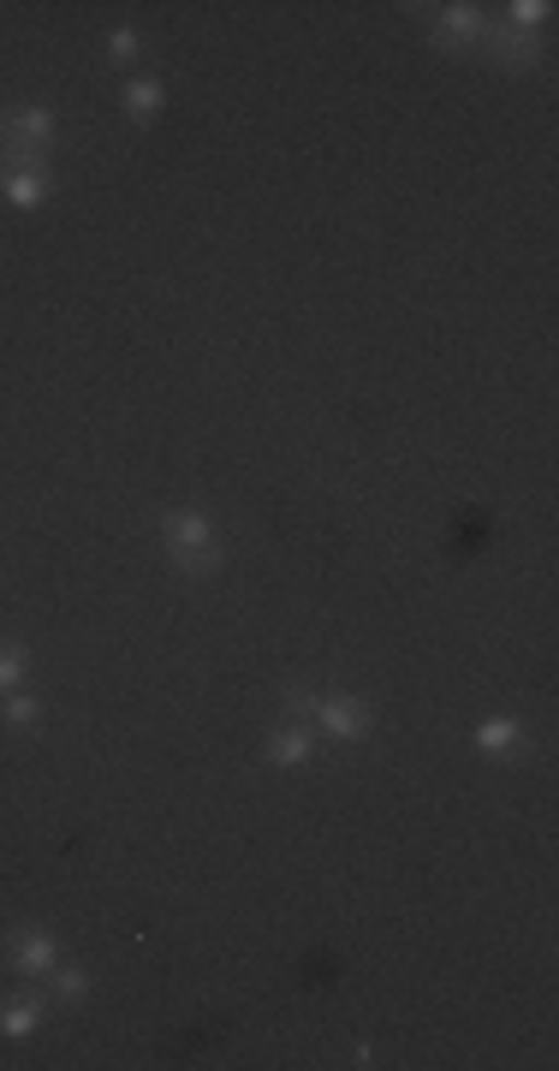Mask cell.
Wrapping results in <instances>:
<instances>
[{
  "mask_svg": "<svg viewBox=\"0 0 559 1071\" xmlns=\"http://www.w3.org/2000/svg\"><path fill=\"white\" fill-rule=\"evenodd\" d=\"M310 756V732L298 726V721H286V726H275V738H268V762H304Z\"/></svg>",
  "mask_w": 559,
  "mask_h": 1071,
  "instance_id": "7",
  "label": "cell"
},
{
  "mask_svg": "<svg viewBox=\"0 0 559 1071\" xmlns=\"http://www.w3.org/2000/svg\"><path fill=\"white\" fill-rule=\"evenodd\" d=\"M126 114L138 119V126H143V119H155V114H161V84H155V78H138V84L126 90Z\"/></svg>",
  "mask_w": 559,
  "mask_h": 1071,
  "instance_id": "10",
  "label": "cell"
},
{
  "mask_svg": "<svg viewBox=\"0 0 559 1071\" xmlns=\"http://www.w3.org/2000/svg\"><path fill=\"white\" fill-rule=\"evenodd\" d=\"M43 197H48V173L24 167V173H12V179H7V202H19V209H36Z\"/></svg>",
  "mask_w": 559,
  "mask_h": 1071,
  "instance_id": "9",
  "label": "cell"
},
{
  "mask_svg": "<svg viewBox=\"0 0 559 1071\" xmlns=\"http://www.w3.org/2000/svg\"><path fill=\"white\" fill-rule=\"evenodd\" d=\"M54 988H60V1000H84L90 976L84 970H60V976H54Z\"/></svg>",
  "mask_w": 559,
  "mask_h": 1071,
  "instance_id": "15",
  "label": "cell"
},
{
  "mask_svg": "<svg viewBox=\"0 0 559 1071\" xmlns=\"http://www.w3.org/2000/svg\"><path fill=\"white\" fill-rule=\"evenodd\" d=\"M7 721H12V726H31V721H36V697H12V702H7Z\"/></svg>",
  "mask_w": 559,
  "mask_h": 1071,
  "instance_id": "17",
  "label": "cell"
},
{
  "mask_svg": "<svg viewBox=\"0 0 559 1071\" xmlns=\"http://www.w3.org/2000/svg\"><path fill=\"white\" fill-rule=\"evenodd\" d=\"M488 24H482V12L476 7H441V24H434V36L441 43H476Z\"/></svg>",
  "mask_w": 559,
  "mask_h": 1071,
  "instance_id": "6",
  "label": "cell"
},
{
  "mask_svg": "<svg viewBox=\"0 0 559 1071\" xmlns=\"http://www.w3.org/2000/svg\"><path fill=\"white\" fill-rule=\"evenodd\" d=\"M548 12H554L548 0H517V7H512V24H517V31H536V24L548 19Z\"/></svg>",
  "mask_w": 559,
  "mask_h": 1071,
  "instance_id": "13",
  "label": "cell"
},
{
  "mask_svg": "<svg viewBox=\"0 0 559 1071\" xmlns=\"http://www.w3.org/2000/svg\"><path fill=\"white\" fill-rule=\"evenodd\" d=\"M316 721L334 732V738H363V732H370V709H363L358 697H327V702H316Z\"/></svg>",
  "mask_w": 559,
  "mask_h": 1071,
  "instance_id": "3",
  "label": "cell"
},
{
  "mask_svg": "<svg viewBox=\"0 0 559 1071\" xmlns=\"http://www.w3.org/2000/svg\"><path fill=\"white\" fill-rule=\"evenodd\" d=\"M107 54H114V60H131V54H138V31H114L107 36Z\"/></svg>",
  "mask_w": 559,
  "mask_h": 1071,
  "instance_id": "16",
  "label": "cell"
},
{
  "mask_svg": "<svg viewBox=\"0 0 559 1071\" xmlns=\"http://www.w3.org/2000/svg\"><path fill=\"white\" fill-rule=\"evenodd\" d=\"M54 138V114L48 107H12V114H0V155L12 161H36Z\"/></svg>",
  "mask_w": 559,
  "mask_h": 1071,
  "instance_id": "2",
  "label": "cell"
},
{
  "mask_svg": "<svg viewBox=\"0 0 559 1071\" xmlns=\"http://www.w3.org/2000/svg\"><path fill=\"white\" fill-rule=\"evenodd\" d=\"M476 744H482L488 756H500V750H512V744H524V726H517V721H488V726H476Z\"/></svg>",
  "mask_w": 559,
  "mask_h": 1071,
  "instance_id": "11",
  "label": "cell"
},
{
  "mask_svg": "<svg viewBox=\"0 0 559 1071\" xmlns=\"http://www.w3.org/2000/svg\"><path fill=\"white\" fill-rule=\"evenodd\" d=\"M36 1018H43V1000H36V994L7 1000V1006H0V1036H31Z\"/></svg>",
  "mask_w": 559,
  "mask_h": 1071,
  "instance_id": "8",
  "label": "cell"
},
{
  "mask_svg": "<svg viewBox=\"0 0 559 1071\" xmlns=\"http://www.w3.org/2000/svg\"><path fill=\"white\" fill-rule=\"evenodd\" d=\"M54 958H60V953H54V941L43 929H19V934H12V965H19L24 976H48Z\"/></svg>",
  "mask_w": 559,
  "mask_h": 1071,
  "instance_id": "4",
  "label": "cell"
},
{
  "mask_svg": "<svg viewBox=\"0 0 559 1071\" xmlns=\"http://www.w3.org/2000/svg\"><path fill=\"white\" fill-rule=\"evenodd\" d=\"M482 36H488V43H494V54H500V60H506V66H536V60H541L536 36H529V31H517V24H506V31H482Z\"/></svg>",
  "mask_w": 559,
  "mask_h": 1071,
  "instance_id": "5",
  "label": "cell"
},
{
  "mask_svg": "<svg viewBox=\"0 0 559 1071\" xmlns=\"http://www.w3.org/2000/svg\"><path fill=\"white\" fill-rule=\"evenodd\" d=\"M161 531H167V548H173V560H179L185 566V572H214V566H221V542H214V531H209V519H202V512H167V524H161Z\"/></svg>",
  "mask_w": 559,
  "mask_h": 1071,
  "instance_id": "1",
  "label": "cell"
},
{
  "mask_svg": "<svg viewBox=\"0 0 559 1071\" xmlns=\"http://www.w3.org/2000/svg\"><path fill=\"white\" fill-rule=\"evenodd\" d=\"M19 679H24V649L7 643V649H0V690H12Z\"/></svg>",
  "mask_w": 559,
  "mask_h": 1071,
  "instance_id": "12",
  "label": "cell"
},
{
  "mask_svg": "<svg viewBox=\"0 0 559 1071\" xmlns=\"http://www.w3.org/2000/svg\"><path fill=\"white\" fill-rule=\"evenodd\" d=\"M286 721H298V726H304V721H316V697H310L304 685H298L292 697H286Z\"/></svg>",
  "mask_w": 559,
  "mask_h": 1071,
  "instance_id": "14",
  "label": "cell"
}]
</instances>
